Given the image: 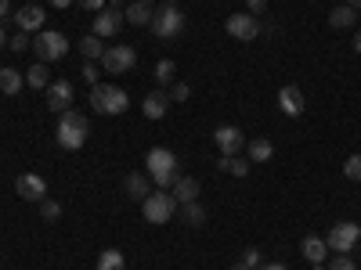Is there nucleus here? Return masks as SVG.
<instances>
[{"label": "nucleus", "mask_w": 361, "mask_h": 270, "mask_svg": "<svg viewBox=\"0 0 361 270\" xmlns=\"http://www.w3.org/2000/svg\"><path fill=\"white\" fill-rule=\"evenodd\" d=\"M90 137V123H87V115L83 112H62L58 115V130H54V141L58 148H66V152H80V148L87 144Z\"/></svg>", "instance_id": "nucleus-1"}, {"label": "nucleus", "mask_w": 361, "mask_h": 270, "mask_svg": "<svg viewBox=\"0 0 361 270\" xmlns=\"http://www.w3.org/2000/svg\"><path fill=\"white\" fill-rule=\"evenodd\" d=\"M173 79H177V65L170 62V58H163V62L156 65V83L166 86V83H173Z\"/></svg>", "instance_id": "nucleus-29"}, {"label": "nucleus", "mask_w": 361, "mask_h": 270, "mask_svg": "<svg viewBox=\"0 0 361 270\" xmlns=\"http://www.w3.org/2000/svg\"><path fill=\"white\" fill-rule=\"evenodd\" d=\"M214 144L221 148V155H238L246 148V137L238 127H217L214 130Z\"/></svg>", "instance_id": "nucleus-12"}, {"label": "nucleus", "mask_w": 361, "mask_h": 270, "mask_svg": "<svg viewBox=\"0 0 361 270\" xmlns=\"http://www.w3.org/2000/svg\"><path fill=\"white\" fill-rule=\"evenodd\" d=\"M354 22H357V11L347 8V4H340V8L329 11V25H333V29H354Z\"/></svg>", "instance_id": "nucleus-21"}, {"label": "nucleus", "mask_w": 361, "mask_h": 270, "mask_svg": "<svg viewBox=\"0 0 361 270\" xmlns=\"http://www.w3.org/2000/svg\"><path fill=\"white\" fill-rule=\"evenodd\" d=\"M15 191H18V198H25V202H44V198H47V180H44L40 173H22V176L15 180Z\"/></svg>", "instance_id": "nucleus-11"}, {"label": "nucleus", "mask_w": 361, "mask_h": 270, "mask_svg": "<svg viewBox=\"0 0 361 270\" xmlns=\"http://www.w3.org/2000/svg\"><path fill=\"white\" fill-rule=\"evenodd\" d=\"M141 112H145V119H163V115L170 112V94H163V90L148 94V98L141 101Z\"/></svg>", "instance_id": "nucleus-18"}, {"label": "nucleus", "mask_w": 361, "mask_h": 270, "mask_svg": "<svg viewBox=\"0 0 361 270\" xmlns=\"http://www.w3.org/2000/svg\"><path fill=\"white\" fill-rule=\"evenodd\" d=\"M325 238H318V234H307L304 242H300V252H304L311 263H325Z\"/></svg>", "instance_id": "nucleus-19"}, {"label": "nucleus", "mask_w": 361, "mask_h": 270, "mask_svg": "<svg viewBox=\"0 0 361 270\" xmlns=\"http://www.w3.org/2000/svg\"><path fill=\"white\" fill-rule=\"evenodd\" d=\"M257 270H289V266H286V263H260Z\"/></svg>", "instance_id": "nucleus-39"}, {"label": "nucleus", "mask_w": 361, "mask_h": 270, "mask_svg": "<svg viewBox=\"0 0 361 270\" xmlns=\"http://www.w3.org/2000/svg\"><path fill=\"white\" fill-rule=\"evenodd\" d=\"M271 155H275V144H271L267 137H253L250 141V162H267Z\"/></svg>", "instance_id": "nucleus-24"}, {"label": "nucleus", "mask_w": 361, "mask_h": 270, "mask_svg": "<svg viewBox=\"0 0 361 270\" xmlns=\"http://www.w3.org/2000/svg\"><path fill=\"white\" fill-rule=\"evenodd\" d=\"M250 4V15H264L267 11V0H246Z\"/></svg>", "instance_id": "nucleus-38"}, {"label": "nucleus", "mask_w": 361, "mask_h": 270, "mask_svg": "<svg viewBox=\"0 0 361 270\" xmlns=\"http://www.w3.org/2000/svg\"><path fill=\"white\" fill-rule=\"evenodd\" d=\"M80 54L87 58V62H102V54H105V44H102V37H94V33H90V37H83V40H80Z\"/></svg>", "instance_id": "nucleus-23"}, {"label": "nucleus", "mask_w": 361, "mask_h": 270, "mask_svg": "<svg viewBox=\"0 0 361 270\" xmlns=\"http://www.w3.org/2000/svg\"><path fill=\"white\" fill-rule=\"evenodd\" d=\"M98 76H102V69H98L94 62H83V79H87L90 86H94V79H98Z\"/></svg>", "instance_id": "nucleus-36"}, {"label": "nucleus", "mask_w": 361, "mask_h": 270, "mask_svg": "<svg viewBox=\"0 0 361 270\" xmlns=\"http://www.w3.org/2000/svg\"><path fill=\"white\" fill-rule=\"evenodd\" d=\"M40 217L51 224V220H58V217H62V205H58V202H51V198H44L40 202Z\"/></svg>", "instance_id": "nucleus-30"}, {"label": "nucleus", "mask_w": 361, "mask_h": 270, "mask_svg": "<svg viewBox=\"0 0 361 270\" xmlns=\"http://www.w3.org/2000/svg\"><path fill=\"white\" fill-rule=\"evenodd\" d=\"M8 44H11V51H15V54H22V51H29V33H15Z\"/></svg>", "instance_id": "nucleus-34"}, {"label": "nucleus", "mask_w": 361, "mask_h": 270, "mask_svg": "<svg viewBox=\"0 0 361 270\" xmlns=\"http://www.w3.org/2000/svg\"><path fill=\"white\" fill-rule=\"evenodd\" d=\"M90 108L98 115H123L130 108V98H127V90L116 86V83H94L90 86Z\"/></svg>", "instance_id": "nucleus-3"}, {"label": "nucleus", "mask_w": 361, "mask_h": 270, "mask_svg": "<svg viewBox=\"0 0 361 270\" xmlns=\"http://www.w3.org/2000/svg\"><path fill=\"white\" fill-rule=\"evenodd\" d=\"M134 4H148V8H152V0H134Z\"/></svg>", "instance_id": "nucleus-46"}, {"label": "nucleus", "mask_w": 361, "mask_h": 270, "mask_svg": "<svg viewBox=\"0 0 361 270\" xmlns=\"http://www.w3.org/2000/svg\"><path fill=\"white\" fill-rule=\"evenodd\" d=\"M47 4H51V8H58V11H66V8L73 4V0H47Z\"/></svg>", "instance_id": "nucleus-40"}, {"label": "nucleus", "mask_w": 361, "mask_h": 270, "mask_svg": "<svg viewBox=\"0 0 361 270\" xmlns=\"http://www.w3.org/2000/svg\"><path fill=\"white\" fill-rule=\"evenodd\" d=\"M98 270H127L123 252H119V249H105V252L98 256Z\"/></svg>", "instance_id": "nucleus-28"}, {"label": "nucleus", "mask_w": 361, "mask_h": 270, "mask_svg": "<svg viewBox=\"0 0 361 270\" xmlns=\"http://www.w3.org/2000/svg\"><path fill=\"white\" fill-rule=\"evenodd\" d=\"M224 29H228V37H235V40H257L260 37V18L250 15V11H235V15H228Z\"/></svg>", "instance_id": "nucleus-10"}, {"label": "nucleus", "mask_w": 361, "mask_h": 270, "mask_svg": "<svg viewBox=\"0 0 361 270\" xmlns=\"http://www.w3.org/2000/svg\"><path fill=\"white\" fill-rule=\"evenodd\" d=\"M47 83H51V76H47V65H44V62H37L33 69L25 72V86H33V90H47Z\"/></svg>", "instance_id": "nucleus-27"}, {"label": "nucleus", "mask_w": 361, "mask_h": 270, "mask_svg": "<svg viewBox=\"0 0 361 270\" xmlns=\"http://www.w3.org/2000/svg\"><path fill=\"white\" fill-rule=\"evenodd\" d=\"M119 29H123V11H116V8H105L94 15V37H116Z\"/></svg>", "instance_id": "nucleus-14"}, {"label": "nucleus", "mask_w": 361, "mask_h": 270, "mask_svg": "<svg viewBox=\"0 0 361 270\" xmlns=\"http://www.w3.org/2000/svg\"><path fill=\"white\" fill-rule=\"evenodd\" d=\"M134 65H137V51H134L130 44L105 47V54H102V69H105V72H112V76H119V72H130Z\"/></svg>", "instance_id": "nucleus-7"}, {"label": "nucleus", "mask_w": 361, "mask_h": 270, "mask_svg": "<svg viewBox=\"0 0 361 270\" xmlns=\"http://www.w3.org/2000/svg\"><path fill=\"white\" fill-rule=\"evenodd\" d=\"M29 4H37V0H29Z\"/></svg>", "instance_id": "nucleus-49"}, {"label": "nucleus", "mask_w": 361, "mask_h": 270, "mask_svg": "<svg viewBox=\"0 0 361 270\" xmlns=\"http://www.w3.org/2000/svg\"><path fill=\"white\" fill-rule=\"evenodd\" d=\"M188 98H192V86L177 79V83L170 86V101H188Z\"/></svg>", "instance_id": "nucleus-33"}, {"label": "nucleus", "mask_w": 361, "mask_h": 270, "mask_svg": "<svg viewBox=\"0 0 361 270\" xmlns=\"http://www.w3.org/2000/svg\"><path fill=\"white\" fill-rule=\"evenodd\" d=\"M44 22H47V15H44V8H40V4H25V8H18V11H15V25H18V33H40Z\"/></svg>", "instance_id": "nucleus-13"}, {"label": "nucleus", "mask_w": 361, "mask_h": 270, "mask_svg": "<svg viewBox=\"0 0 361 270\" xmlns=\"http://www.w3.org/2000/svg\"><path fill=\"white\" fill-rule=\"evenodd\" d=\"M163 4H177V0H163Z\"/></svg>", "instance_id": "nucleus-48"}, {"label": "nucleus", "mask_w": 361, "mask_h": 270, "mask_svg": "<svg viewBox=\"0 0 361 270\" xmlns=\"http://www.w3.org/2000/svg\"><path fill=\"white\" fill-rule=\"evenodd\" d=\"M0 47H8V29L0 25Z\"/></svg>", "instance_id": "nucleus-42"}, {"label": "nucleus", "mask_w": 361, "mask_h": 270, "mask_svg": "<svg viewBox=\"0 0 361 270\" xmlns=\"http://www.w3.org/2000/svg\"><path fill=\"white\" fill-rule=\"evenodd\" d=\"M170 195L177 198V205L199 202V180H195V176H177V180H173V191H170Z\"/></svg>", "instance_id": "nucleus-16"}, {"label": "nucleus", "mask_w": 361, "mask_h": 270, "mask_svg": "<svg viewBox=\"0 0 361 270\" xmlns=\"http://www.w3.org/2000/svg\"><path fill=\"white\" fill-rule=\"evenodd\" d=\"M145 166H148V176H152V184H156L159 191L173 188V180L180 176V169H177V155L170 152V148H148Z\"/></svg>", "instance_id": "nucleus-2"}, {"label": "nucleus", "mask_w": 361, "mask_h": 270, "mask_svg": "<svg viewBox=\"0 0 361 270\" xmlns=\"http://www.w3.org/2000/svg\"><path fill=\"white\" fill-rule=\"evenodd\" d=\"M180 29H185V15H180L177 4H163L152 11V37L173 40V37H180Z\"/></svg>", "instance_id": "nucleus-6"}, {"label": "nucleus", "mask_w": 361, "mask_h": 270, "mask_svg": "<svg viewBox=\"0 0 361 270\" xmlns=\"http://www.w3.org/2000/svg\"><path fill=\"white\" fill-rule=\"evenodd\" d=\"M33 51H37V58L47 65V62H62V58L69 54V40H66V33H54V29H40L37 33V40H33Z\"/></svg>", "instance_id": "nucleus-4"}, {"label": "nucleus", "mask_w": 361, "mask_h": 270, "mask_svg": "<svg viewBox=\"0 0 361 270\" xmlns=\"http://www.w3.org/2000/svg\"><path fill=\"white\" fill-rule=\"evenodd\" d=\"M76 4H80L83 11H102V4H105V0H76Z\"/></svg>", "instance_id": "nucleus-37"}, {"label": "nucleus", "mask_w": 361, "mask_h": 270, "mask_svg": "<svg viewBox=\"0 0 361 270\" xmlns=\"http://www.w3.org/2000/svg\"><path fill=\"white\" fill-rule=\"evenodd\" d=\"M264 259H260V249H246L243 252V266H250V270H257Z\"/></svg>", "instance_id": "nucleus-35"}, {"label": "nucleus", "mask_w": 361, "mask_h": 270, "mask_svg": "<svg viewBox=\"0 0 361 270\" xmlns=\"http://www.w3.org/2000/svg\"><path fill=\"white\" fill-rule=\"evenodd\" d=\"M123 18L130 25H152V8H148V4H127Z\"/></svg>", "instance_id": "nucleus-26"}, {"label": "nucleus", "mask_w": 361, "mask_h": 270, "mask_svg": "<svg viewBox=\"0 0 361 270\" xmlns=\"http://www.w3.org/2000/svg\"><path fill=\"white\" fill-rule=\"evenodd\" d=\"M304 105H307V101H304V90H300V86L289 83V86L279 90V108H282L286 115H293V119L304 115Z\"/></svg>", "instance_id": "nucleus-15"}, {"label": "nucleus", "mask_w": 361, "mask_h": 270, "mask_svg": "<svg viewBox=\"0 0 361 270\" xmlns=\"http://www.w3.org/2000/svg\"><path fill=\"white\" fill-rule=\"evenodd\" d=\"M343 176H347V180H361V155H350V159L343 162Z\"/></svg>", "instance_id": "nucleus-32"}, {"label": "nucleus", "mask_w": 361, "mask_h": 270, "mask_svg": "<svg viewBox=\"0 0 361 270\" xmlns=\"http://www.w3.org/2000/svg\"><path fill=\"white\" fill-rule=\"evenodd\" d=\"M123 195L134 198V202H145L148 195H152V184H148L145 173H130V176L123 180Z\"/></svg>", "instance_id": "nucleus-17"}, {"label": "nucleus", "mask_w": 361, "mask_h": 270, "mask_svg": "<svg viewBox=\"0 0 361 270\" xmlns=\"http://www.w3.org/2000/svg\"><path fill=\"white\" fill-rule=\"evenodd\" d=\"M361 242V227L343 220V224H333V231L325 234V245L333 252H354V245Z\"/></svg>", "instance_id": "nucleus-8"}, {"label": "nucleus", "mask_w": 361, "mask_h": 270, "mask_svg": "<svg viewBox=\"0 0 361 270\" xmlns=\"http://www.w3.org/2000/svg\"><path fill=\"white\" fill-rule=\"evenodd\" d=\"M354 51L361 54V29H357V33H354Z\"/></svg>", "instance_id": "nucleus-43"}, {"label": "nucleus", "mask_w": 361, "mask_h": 270, "mask_svg": "<svg viewBox=\"0 0 361 270\" xmlns=\"http://www.w3.org/2000/svg\"><path fill=\"white\" fill-rule=\"evenodd\" d=\"M311 270H325V263H311Z\"/></svg>", "instance_id": "nucleus-45"}, {"label": "nucleus", "mask_w": 361, "mask_h": 270, "mask_svg": "<svg viewBox=\"0 0 361 270\" xmlns=\"http://www.w3.org/2000/svg\"><path fill=\"white\" fill-rule=\"evenodd\" d=\"M325 270H357V266H354V259H350L347 252H336L333 259H329V266H325Z\"/></svg>", "instance_id": "nucleus-31"}, {"label": "nucleus", "mask_w": 361, "mask_h": 270, "mask_svg": "<svg viewBox=\"0 0 361 270\" xmlns=\"http://www.w3.org/2000/svg\"><path fill=\"white\" fill-rule=\"evenodd\" d=\"M231 270H250V266H243V263H235V266H231Z\"/></svg>", "instance_id": "nucleus-47"}, {"label": "nucleus", "mask_w": 361, "mask_h": 270, "mask_svg": "<svg viewBox=\"0 0 361 270\" xmlns=\"http://www.w3.org/2000/svg\"><path fill=\"white\" fill-rule=\"evenodd\" d=\"M44 98H47V108L51 112H69L73 108V98H76V86L69 83V79H51L47 83V90H44Z\"/></svg>", "instance_id": "nucleus-9"}, {"label": "nucleus", "mask_w": 361, "mask_h": 270, "mask_svg": "<svg viewBox=\"0 0 361 270\" xmlns=\"http://www.w3.org/2000/svg\"><path fill=\"white\" fill-rule=\"evenodd\" d=\"M180 224H188V227H202V224H206V209H202L199 202L180 205Z\"/></svg>", "instance_id": "nucleus-25"}, {"label": "nucleus", "mask_w": 361, "mask_h": 270, "mask_svg": "<svg viewBox=\"0 0 361 270\" xmlns=\"http://www.w3.org/2000/svg\"><path fill=\"white\" fill-rule=\"evenodd\" d=\"M11 15V0H0V18H8Z\"/></svg>", "instance_id": "nucleus-41"}, {"label": "nucleus", "mask_w": 361, "mask_h": 270, "mask_svg": "<svg viewBox=\"0 0 361 270\" xmlns=\"http://www.w3.org/2000/svg\"><path fill=\"white\" fill-rule=\"evenodd\" d=\"M347 8H354V11H361V0H347Z\"/></svg>", "instance_id": "nucleus-44"}, {"label": "nucleus", "mask_w": 361, "mask_h": 270, "mask_svg": "<svg viewBox=\"0 0 361 270\" xmlns=\"http://www.w3.org/2000/svg\"><path fill=\"white\" fill-rule=\"evenodd\" d=\"M141 213H145V220L148 224H170L173 220V213H177V198L170 195V191H152L145 202H141Z\"/></svg>", "instance_id": "nucleus-5"}, {"label": "nucleus", "mask_w": 361, "mask_h": 270, "mask_svg": "<svg viewBox=\"0 0 361 270\" xmlns=\"http://www.w3.org/2000/svg\"><path fill=\"white\" fill-rule=\"evenodd\" d=\"M22 86H25V76H22V72H15V69H0V90H4L8 98H15Z\"/></svg>", "instance_id": "nucleus-22"}, {"label": "nucleus", "mask_w": 361, "mask_h": 270, "mask_svg": "<svg viewBox=\"0 0 361 270\" xmlns=\"http://www.w3.org/2000/svg\"><path fill=\"white\" fill-rule=\"evenodd\" d=\"M217 169L228 173V176H246L250 173V159H243V155H221L217 159Z\"/></svg>", "instance_id": "nucleus-20"}]
</instances>
